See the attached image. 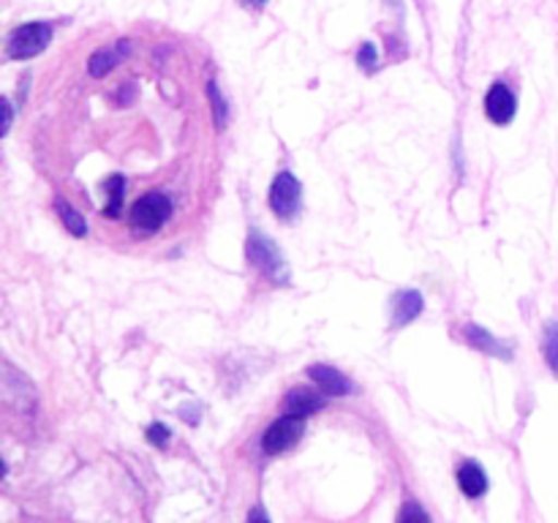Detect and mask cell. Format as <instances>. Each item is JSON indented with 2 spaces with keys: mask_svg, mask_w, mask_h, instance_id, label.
<instances>
[{
  "mask_svg": "<svg viewBox=\"0 0 558 523\" xmlns=\"http://www.w3.org/2000/svg\"><path fill=\"white\" fill-rule=\"evenodd\" d=\"M123 191H125V178L123 174H112L107 180V207H104V216L118 218L123 210Z\"/></svg>",
  "mask_w": 558,
  "mask_h": 523,
  "instance_id": "obj_13",
  "label": "cell"
},
{
  "mask_svg": "<svg viewBox=\"0 0 558 523\" xmlns=\"http://www.w3.org/2000/svg\"><path fill=\"white\" fill-rule=\"evenodd\" d=\"M259 518H262V521H267V512L265 510H254L248 515V521H259Z\"/></svg>",
  "mask_w": 558,
  "mask_h": 523,
  "instance_id": "obj_21",
  "label": "cell"
},
{
  "mask_svg": "<svg viewBox=\"0 0 558 523\" xmlns=\"http://www.w3.org/2000/svg\"><path fill=\"white\" fill-rule=\"evenodd\" d=\"M129 49H131L129 41H120L118 47L112 49H98V52H93L90 60H87V71H90L93 76H107L109 71L118 65V60L129 54Z\"/></svg>",
  "mask_w": 558,
  "mask_h": 523,
  "instance_id": "obj_12",
  "label": "cell"
},
{
  "mask_svg": "<svg viewBox=\"0 0 558 523\" xmlns=\"http://www.w3.org/2000/svg\"><path fill=\"white\" fill-rule=\"evenodd\" d=\"M243 3L245 5H254V9H259V5H265L267 0H243Z\"/></svg>",
  "mask_w": 558,
  "mask_h": 523,
  "instance_id": "obj_22",
  "label": "cell"
},
{
  "mask_svg": "<svg viewBox=\"0 0 558 523\" xmlns=\"http://www.w3.org/2000/svg\"><path fill=\"white\" fill-rule=\"evenodd\" d=\"M270 207L278 218H294L303 207V185L292 172H278L270 185Z\"/></svg>",
  "mask_w": 558,
  "mask_h": 523,
  "instance_id": "obj_4",
  "label": "cell"
},
{
  "mask_svg": "<svg viewBox=\"0 0 558 523\" xmlns=\"http://www.w3.org/2000/svg\"><path fill=\"white\" fill-rule=\"evenodd\" d=\"M463 338H466L469 346L480 349V352L494 354V357H505V360L512 357L510 343H505V341H499V338H496V336H490V332L485 330V327L466 325V327H463Z\"/></svg>",
  "mask_w": 558,
  "mask_h": 523,
  "instance_id": "obj_9",
  "label": "cell"
},
{
  "mask_svg": "<svg viewBox=\"0 0 558 523\" xmlns=\"http://www.w3.org/2000/svg\"><path fill=\"white\" fill-rule=\"evenodd\" d=\"M245 256H248V262L262 272V276H267L272 283H278V287H287V283L292 281L281 248H278L265 232H259V229H251L248 232V240H245Z\"/></svg>",
  "mask_w": 558,
  "mask_h": 523,
  "instance_id": "obj_1",
  "label": "cell"
},
{
  "mask_svg": "<svg viewBox=\"0 0 558 523\" xmlns=\"http://www.w3.org/2000/svg\"><path fill=\"white\" fill-rule=\"evenodd\" d=\"M54 210H58L60 221H63V227L69 229L71 234H76V238H85V234H87V223H85V218H82L80 212H76L74 207L69 205V202L54 199Z\"/></svg>",
  "mask_w": 558,
  "mask_h": 523,
  "instance_id": "obj_14",
  "label": "cell"
},
{
  "mask_svg": "<svg viewBox=\"0 0 558 523\" xmlns=\"http://www.w3.org/2000/svg\"><path fill=\"white\" fill-rule=\"evenodd\" d=\"M52 38V27L47 22H27V25H20L11 31L9 36V58L14 60H25V58H36L38 52H44Z\"/></svg>",
  "mask_w": 558,
  "mask_h": 523,
  "instance_id": "obj_3",
  "label": "cell"
},
{
  "mask_svg": "<svg viewBox=\"0 0 558 523\" xmlns=\"http://www.w3.org/2000/svg\"><path fill=\"white\" fill-rule=\"evenodd\" d=\"M300 434H303V419L292 417V414H283V417H278L276 423L265 430L262 447H265V452L276 455V452L289 450V447L300 439Z\"/></svg>",
  "mask_w": 558,
  "mask_h": 523,
  "instance_id": "obj_5",
  "label": "cell"
},
{
  "mask_svg": "<svg viewBox=\"0 0 558 523\" xmlns=\"http://www.w3.org/2000/svg\"><path fill=\"white\" fill-rule=\"evenodd\" d=\"M210 98H213V107H216V120L218 125L227 123V101H223L221 90H218L216 82H210Z\"/></svg>",
  "mask_w": 558,
  "mask_h": 523,
  "instance_id": "obj_16",
  "label": "cell"
},
{
  "mask_svg": "<svg viewBox=\"0 0 558 523\" xmlns=\"http://www.w3.org/2000/svg\"><path fill=\"white\" fill-rule=\"evenodd\" d=\"M357 63L363 65V71H374L376 69V47H374V44H363V47H360Z\"/></svg>",
  "mask_w": 558,
  "mask_h": 523,
  "instance_id": "obj_18",
  "label": "cell"
},
{
  "mask_svg": "<svg viewBox=\"0 0 558 523\" xmlns=\"http://www.w3.org/2000/svg\"><path fill=\"white\" fill-rule=\"evenodd\" d=\"M458 485H461V490L469 499H480L488 490V474H485V469L480 463L466 461L458 469Z\"/></svg>",
  "mask_w": 558,
  "mask_h": 523,
  "instance_id": "obj_11",
  "label": "cell"
},
{
  "mask_svg": "<svg viewBox=\"0 0 558 523\" xmlns=\"http://www.w3.org/2000/svg\"><path fill=\"white\" fill-rule=\"evenodd\" d=\"M518 112V98L505 82H496L490 85L488 96H485V114L494 120L496 125H507Z\"/></svg>",
  "mask_w": 558,
  "mask_h": 523,
  "instance_id": "obj_6",
  "label": "cell"
},
{
  "mask_svg": "<svg viewBox=\"0 0 558 523\" xmlns=\"http://www.w3.org/2000/svg\"><path fill=\"white\" fill-rule=\"evenodd\" d=\"M325 396L316 390H311V387H294V390H289V396L283 398V414H292V417H311V414H316L319 409H325Z\"/></svg>",
  "mask_w": 558,
  "mask_h": 523,
  "instance_id": "obj_7",
  "label": "cell"
},
{
  "mask_svg": "<svg viewBox=\"0 0 558 523\" xmlns=\"http://www.w3.org/2000/svg\"><path fill=\"white\" fill-rule=\"evenodd\" d=\"M172 216V199L161 191H150V194H142L140 199L131 205V223L142 232H158L163 223Z\"/></svg>",
  "mask_w": 558,
  "mask_h": 523,
  "instance_id": "obj_2",
  "label": "cell"
},
{
  "mask_svg": "<svg viewBox=\"0 0 558 523\" xmlns=\"http://www.w3.org/2000/svg\"><path fill=\"white\" fill-rule=\"evenodd\" d=\"M3 114H5V123H3V134H5V131L11 129V107H9V101H3Z\"/></svg>",
  "mask_w": 558,
  "mask_h": 523,
  "instance_id": "obj_20",
  "label": "cell"
},
{
  "mask_svg": "<svg viewBox=\"0 0 558 523\" xmlns=\"http://www.w3.org/2000/svg\"><path fill=\"white\" fill-rule=\"evenodd\" d=\"M308 376L316 381V385H319V390L325 392V396L341 398V396H349V392L354 390L352 379H349V376H343L338 368H332V365H311Z\"/></svg>",
  "mask_w": 558,
  "mask_h": 523,
  "instance_id": "obj_8",
  "label": "cell"
},
{
  "mask_svg": "<svg viewBox=\"0 0 558 523\" xmlns=\"http://www.w3.org/2000/svg\"><path fill=\"white\" fill-rule=\"evenodd\" d=\"M412 518H420V521H430V515L423 510V507H417V504H414V501H409L407 510H403L401 515H398V521H412Z\"/></svg>",
  "mask_w": 558,
  "mask_h": 523,
  "instance_id": "obj_19",
  "label": "cell"
},
{
  "mask_svg": "<svg viewBox=\"0 0 558 523\" xmlns=\"http://www.w3.org/2000/svg\"><path fill=\"white\" fill-rule=\"evenodd\" d=\"M423 294L417 289H407V292H398L392 300V325L403 327L409 321L417 319L423 314Z\"/></svg>",
  "mask_w": 558,
  "mask_h": 523,
  "instance_id": "obj_10",
  "label": "cell"
},
{
  "mask_svg": "<svg viewBox=\"0 0 558 523\" xmlns=\"http://www.w3.org/2000/svg\"><path fill=\"white\" fill-rule=\"evenodd\" d=\"M147 439H150V445H156V447H167L169 445V428L163 423H153L150 428H147Z\"/></svg>",
  "mask_w": 558,
  "mask_h": 523,
  "instance_id": "obj_17",
  "label": "cell"
},
{
  "mask_svg": "<svg viewBox=\"0 0 558 523\" xmlns=\"http://www.w3.org/2000/svg\"><path fill=\"white\" fill-rule=\"evenodd\" d=\"M545 357H548L550 368L558 376V321L545 325Z\"/></svg>",
  "mask_w": 558,
  "mask_h": 523,
  "instance_id": "obj_15",
  "label": "cell"
}]
</instances>
